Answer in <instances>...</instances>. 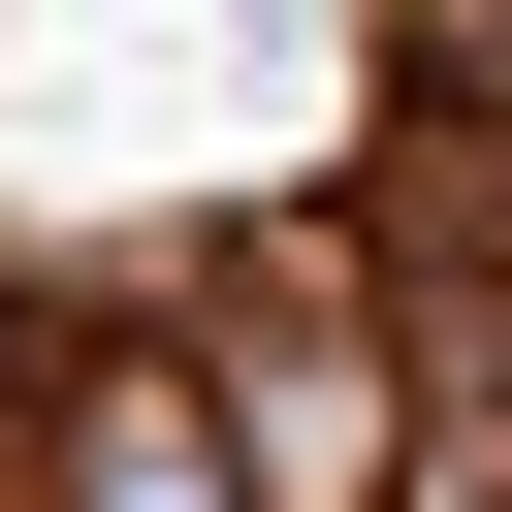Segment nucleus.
Returning <instances> with one entry per match:
<instances>
[{"label":"nucleus","instance_id":"obj_5","mask_svg":"<svg viewBox=\"0 0 512 512\" xmlns=\"http://www.w3.org/2000/svg\"><path fill=\"white\" fill-rule=\"evenodd\" d=\"M384 32H448V0H384Z\"/></svg>","mask_w":512,"mask_h":512},{"label":"nucleus","instance_id":"obj_1","mask_svg":"<svg viewBox=\"0 0 512 512\" xmlns=\"http://www.w3.org/2000/svg\"><path fill=\"white\" fill-rule=\"evenodd\" d=\"M384 224H288L256 288H192V416H224V480L256 512H384L416 480V352H384Z\"/></svg>","mask_w":512,"mask_h":512},{"label":"nucleus","instance_id":"obj_3","mask_svg":"<svg viewBox=\"0 0 512 512\" xmlns=\"http://www.w3.org/2000/svg\"><path fill=\"white\" fill-rule=\"evenodd\" d=\"M384 512H512V320H416V480Z\"/></svg>","mask_w":512,"mask_h":512},{"label":"nucleus","instance_id":"obj_4","mask_svg":"<svg viewBox=\"0 0 512 512\" xmlns=\"http://www.w3.org/2000/svg\"><path fill=\"white\" fill-rule=\"evenodd\" d=\"M416 160H448V224H480V256H512V128H416Z\"/></svg>","mask_w":512,"mask_h":512},{"label":"nucleus","instance_id":"obj_2","mask_svg":"<svg viewBox=\"0 0 512 512\" xmlns=\"http://www.w3.org/2000/svg\"><path fill=\"white\" fill-rule=\"evenodd\" d=\"M32 512H256L224 416H192V320H64L32 352Z\"/></svg>","mask_w":512,"mask_h":512}]
</instances>
